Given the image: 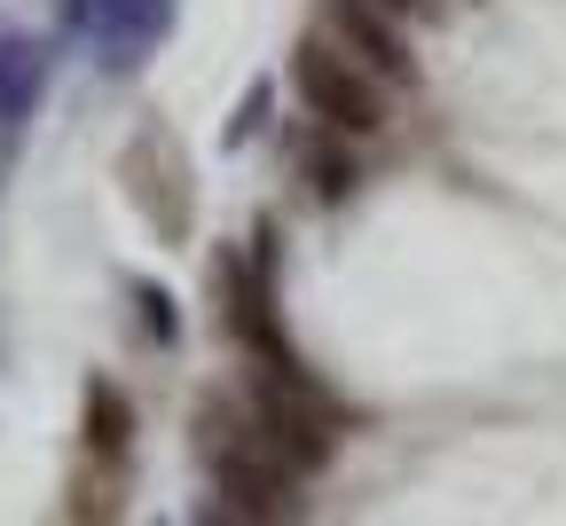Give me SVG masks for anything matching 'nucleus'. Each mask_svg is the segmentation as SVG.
<instances>
[{
    "mask_svg": "<svg viewBox=\"0 0 566 526\" xmlns=\"http://www.w3.org/2000/svg\"><path fill=\"white\" fill-rule=\"evenodd\" d=\"M292 71H300V95H307V111H315L323 126H338V134H378V126H386L378 71H363L331 32H307L300 55H292Z\"/></svg>",
    "mask_w": 566,
    "mask_h": 526,
    "instance_id": "obj_1",
    "label": "nucleus"
},
{
    "mask_svg": "<svg viewBox=\"0 0 566 526\" xmlns=\"http://www.w3.org/2000/svg\"><path fill=\"white\" fill-rule=\"evenodd\" d=\"M401 9H386V0H323V32L363 63L378 71V80H409V40L394 24Z\"/></svg>",
    "mask_w": 566,
    "mask_h": 526,
    "instance_id": "obj_2",
    "label": "nucleus"
},
{
    "mask_svg": "<svg viewBox=\"0 0 566 526\" xmlns=\"http://www.w3.org/2000/svg\"><path fill=\"white\" fill-rule=\"evenodd\" d=\"M126 173H134V197L150 204V220H158V229H166V236H181V229H189V204H181V197H166V181H189L181 149H174V141L150 126V134H142V141L126 149Z\"/></svg>",
    "mask_w": 566,
    "mask_h": 526,
    "instance_id": "obj_3",
    "label": "nucleus"
},
{
    "mask_svg": "<svg viewBox=\"0 0 566 526\" xmlns=\"http://www.w3.org/2000/svg\"><path fill=\"white\" fill-rule=\"evenodd\" d=\"M126 448H134V409L118 386H87V456L95 464H126Z\"/></svg>",
    "mask_w": 566,
    "mask_h": 526,
    "instance_id": "obj_4",
    "label": "nucleus"
},
{
    "mask_svg": "<svg viewBox=\"0 0 566 526\" xmlns=\"http://www.w3.org/2000/svg\"><path fill=\"white\" fill-rule=\"evenodd\" d=\"M24 95H32V55L17 40H0V118H17Z\"/></svg>",
    "mask_w": 566,
    "mask_h": 526,
    "instance_id": "obj_5",
    "label": "nucleus"
},
{
    "mask_svg": "<svg viewBox=\"0 0 566 526\" xmlns=\"http://www.w3.org/2000/svg\"><path fill=\"white\" fill-rule=\"evenodd\" d=\"M205 526H260V518H244V511H212Z\"/></svg>",
    "mask_w": 566,
    "mask_h": 526,
    "instance_id": "obj_6",
    "label": "nucleus"
},
{
    "mask_svg": "<svg viewBox=\"0 0 566 526\" xmlns=\"http://www.w3.org/2000/svg\"><path fill=\"white\" fill-rule=\"evenodd\" d=\"M386 9H401V17H409V9H433V0H386Z\"/></svg>",
    "mask_w": 566,
    "mask_h": 526,
    "instance_id": "obj_7",
    "label": "nucleus"
}]
</instances>
